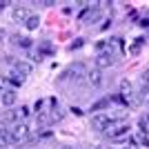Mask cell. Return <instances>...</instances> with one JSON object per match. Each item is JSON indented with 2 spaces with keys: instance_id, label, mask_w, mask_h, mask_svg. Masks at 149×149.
Masks as SVG:
<instances>
[{
  "instance_id": "obj_18",
  "label": "cell",
  "mask_w": 149,
  "mask_h": 149,
  "mask_svg": "<svg viewBox=\"0 0 149 149\" xmlns=\"http://www.w3.org/2000/svg\"><path fill=\"white\" fill-rule=\"evenodd\" d=\"M140 25H143V27H149V18H143V20H140Z\"/></svg>"
},
{
  "instance_id": "obj_9",
  "label": "cell",
  "mask_w": 149,
  "mask_h": 149,
  "mask_svg": "<svg viewBox=\"0 0 149 149\" xmlns=\"http://www.w3.org/2000/svg\"><path fill=\"white\" fill-rule=\"evenodd\" d=\"M89 82H91L93 87H98L100 82H102V74H100V69H93V71H89Z\"/></svg>"
},
{
  "instance_id": "obj_8",
  "label": "cell",
  "mask_w": 149,
  "mask_h": 149,
  "mask_svg": "<svg viewBox=\"0 0 149 149\" xmlns=\"http://www.w3.org/2000/svg\"><path fill=\"white\" fill-rule=\"evenodd\" d=\"M16 100H18V96H16V91H13V89H7V91H2V96H0V102H2L5 107L16 105Z\"/></svg>"
},
{
  "instance_id": "obj_6",
  "label": "cell",
  "mask_w": 149,
  "mask_h": 149,
  "mask_svg": "<svg viewBox=\"0 0 149 149\" xmlns=\"http://www.w3.org/2000/svg\"><path fill=\"white\" fill-rule=\"evenodd\" d=\"M27 116H29V107H18V109H13V111H9V116H7V118L9 120H13V123H22V120L27 118Z\"/></svg>"
},
{
  "instance_id": "obj_10",
  "label": "cell",
  "mask_w": 149,
  "mask_h": 149,
  "mask_svg": "<svg viewBox=\"0 0 149 149\" xmlns=\"http://www.w3.org/2000/svg\"><path fill=\"white\" fill-rule=\"evenodd\" d=\"M109 102H111L109 98H102V100H98V102H93V105H91V111L100 113L102 109H107V107H109Z\"/></svg>"
},
{
  "instance_id": "obj_19",
  "label": "cell",
  "mask_w": 149,
  "mask_h": 149,
  "mask_svg": "<svg viewBox=\"0 0 149 149\" xmlns=\"http://www.w3.org/2000/svg\"><path fill=\"white\" fill-rule=\"evenodd\" d=\"M62 149H74V147H62Z\"/></svg>"
},
{
  "instance_id": "obj_7",
  "label": "cell",
  "mask_w": 149,
  "mask_h": 149,
  "mask_svg": "<svg viewBox=\"0 0 149 149\" xmlns=\"http://www.w3.org/2000/svg\"><path fill=\"white\" fill-rule=\"evenodd\" d=\"M11 16H13V20H16V22H22V20H27V18H29L31 13H29V9H27V7L18 5V7H13Z\"/></svg>"
},
{
  "instance_id": "obj_13",
  "label": "cell",
  "mask_w": 149,
  "mask_h": 149,
  "mask_svg": "<svg viewBox=\"0 0 149 149\" xmlns=\"http://www.w3.org/2000/svg\"><path fill=\"white\" fill-rule=\"evenodd\" d=\"M143 42H145V38H138L136 42L129 47V51H131V54H138V51H140V47H143Z\"/></svg>"
},
{
  "instance_id": "obj_17",
  "label": "cell",
  "mask_w": 149,
  "mask_h": 149,
  "mask_svg": "<svg viewBox=\"0 0 149 149\" xmlns=\"http://www.w3.org/2000/svg\"><path fill=\"white\" fill-rule=\"evenodd\" d=\"M138 143H143V145H147V147H149V138L145 136V134H140V136H138Z\"/></svg>"
},
{
  "instance_id": "obj_15",
  "label": "cell",
  "mask_w": 149,
  "mask_h": 149,
  "mask_svg": "<svg viewBox=\"0 0 149 149\" xmlns=\"http://www.w3.org/2000/svg\"><path fill=\"white\" fill-rule=\"evenodd\" d=\"M140 82H143L145 87H149V69H147V71H143V74H140Z\"/></svg>"
},
{
  "instance_id": "obj_12",
  "label": "cell",
  "mask_w": 149,
  "mask_h": 149,
  "mask_svg": "<svg viewBox=\"0 0 149 149\" xmlns=\"http://www.w3.org/2000/svg\"><path fill=\"white\" fill-rule=\"evenodd\" d=\"M138 127H140V131H143V134H149V120H147V116H140Z\"/></svg>"
},
{
  "instance_id": "obj_21",
  "label": "cell",
  "mask_w": 149,
  "mask_h": 149,
  "mask_svg": "<svg viewBox=\"0 0 149 149\" xmlns=\"http://www.w3.org/2000/svg\"><path fill=\"white\" fill-rule=\"evenodd\" d=\"M147 18H149V9H147Z\"/></svg>"
},
{
  "instance_id": "obj_14",
  "label": "cell",
  "mask_w": 149,
  "mask_h": 149,
  "mask_svg": "<svg viewBox=\"0 0 149 149\" xmlns=\"http://www.w3.org/2000/svg\"><path fill=\"white\" fill-rule=\"evenodd\" d=\"M38 16H29V18H27V29H36L38 27Z\"/></svg>"
},
{
  "instance_id": "obj_11",
  "label": "cell",
  "mask_w": 149,
  "mask_h": 149,
  "mask_svg": "<svg viewBox=\"0 0 149 149\" xmlns=\"http://www.w3.org/2000/svg\"><path fill=\"white\" fill-rule=\"evenodd\" d=\"M2 145H11V138H9V129L0 127V147Z\"/></svg>"
},
{
  "instance_id": "obj_1",
  "label": "cell",
  "mask_w": 149,
  "mask_h": 149,
  "mask_svg": "<svg viewBox=\"0 0 149 149\" xmlns=\"http://www.w3.org/2000/svg\"><path fill=\"white\" fill-rule=\"evenodd\" d=\"M29 136V127L25 123H16L13 127H9V138H11V145L20 143V140H25Z\"/></svg>"
},
{
  "instance_id": "obj_20",
  "label": "cell",
  "mask_w": 149,
  "mask_h": 149,
  "mask_svg": "<svg viewBox=\"0 0 149 149\" xmlns=\"http://www.w3.org/2000/svg\"><path fill=\"white\" fill-rule=\"evenodd\" d=\"M125 149H134V147H125Z\"/></svg>"
},
{
  "instance_id": "obj_3",
  "label": "cell",
  "mask_w": 149,
  "mask_h": 149,
  "mask_svg": "<svg viewBox=\"0 0 149 149\" xmlns=\"http://www.w3.org/2000/svg\"><path fill=\"white\" fill-rule=\"evenodd\" d=\"M31 62H27V60H16L13 62V74L18 76L20 80H25V76H29L31 74Z\"/></svg>"
},
{
  "instance_id": "obj_4",
  "label": "cell",
  "mask_w": 149,
  "mask_h": 149,
  "mask_svg": "<svg viewBox=\"0 0 149 149\" xmlns=\"http://www.w3.org/2000/svg\"><path fill=\"white\" fill-rule=\"evenodd\" d=\"M109 125H111V118L105 116V113H93V116H91V127H93V129L105 131Z\"/></svg>"
},
{
  "instance_id": "obj_2",
  "label": "cell",
  "mask_w": 149,
  "mask_h": 149,
  "mask_svg": "<svg viewBox=\"0 0 149 149\" xmlns=\"http://www.w3.org/2000/svg\"><path fill=\"white\" fill-rule=\"evenodd\" d=\"M105 131H107L111 138H120L123 134H127V131H129V127H127V123H125V120H118V123H113V120H111V125H109Z\"/></svg>"
},
{
  "instance_id": "obj_16",
  "label": "cell",
  "mask_w": 149,
  "mask_h": 149,
  "mask_svg": "<svg viewBox=\"0 0 149 149\" xmlns=\"http://www.w3.org/2000/svg\"><path fill=\"white\" fill-rule=\"evenodd\" d=\"M60 118H62V111L54 109V111H51V120H60Z\"/></svg>"
},
{
  "instance_id": "obj_5",
  "label": "cell",
  "mask_w": 149,
  "mask_h": 149,
  "mask_svg": "<svg viewBox=\"0 0 149 149\" xmlns=\"http://www.w3.org/2000/svg\"><path fill=\"white\" fill-rule=\"evenodd\" d=\"M113 65V51H100L96 56V67L98 69H105V67H111Z\"/></svg>"
}]
</instances>
